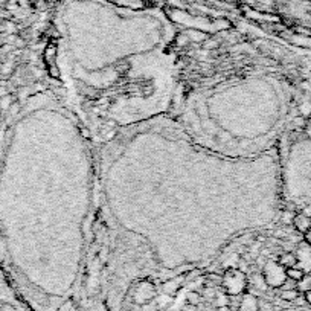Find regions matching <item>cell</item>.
<instances>
[{"instance_id": "10", "label": "cell", "mask_w": 311, "mask_h": 311, "mask_svg": "<svg viewBox=\"0 0 311 311\" xmlns=\"http://www.w3.org/2000/svg\"><path fill=\"white\" fill-rule=\"evenodd\" d=\"M179 289H180V284H179V279H177V278H169L168 282L164 284V292H165L168 296H172Z\"/></svg>"}, {"instance_id": "3", "label": "cell", "mask_w": 311, "mask_h": 311, "mask_svg": "<svg viewBox=\"0 0 311 311\" xmlns=\"http://www.w3.org/2000/svg\"><path fill=\"white\" fill-rule=\"evenodd\" d=\"M296 258H297L296 267L304 270L305 273H311V244H308L307 241L299 244L297 252H296Z\"/></svg>"}, {"instance_id": "14", "label": "cell", "mask_w": 311, "mask_h": 311, "mask_svg": "<svg viewBox=\"0 0 311 311\" xmlns=\"http://www.w3.org/2000/svg\"><path fill=\"white\" fill-rule=\"evenodd\" d=\"M294 212H290V211H284L282 212V218H281V221L284 224H293V220H294Z\"/></svg>"}, {"instance_id": "6", "label": "cell", "mask_w": 311, "mask_h": 311, "mask_svg": "<svg viewBox=\"0 0 311 311\" xmlns=\"http://www.w3.org/2000/svg\"><path fill=\"white\" fill-rule=\"evenodd\" d=\"M278 264L282 266L284 269H290V267H296L297 264V258H296V253L292 252H284L278 256Z\"/></svg>"}, {"instance_id": "2", "label": "cell", "mask_w": 311, "mask_h": 311, "mask_svg": "<svg viewBox=\"0 0 311 311\" xmlns=\"http://www.w3.org/2000/svg\"><path fill=\"white\" fill-rule=\"evenodd\" d=\"M262 276H264V279H266L269 287H281L287 281L285 269L282 266H279L278 261L267 262V266L264 267Z\"/></svg>"}, {"instance_id": "4", "label": "cell", "mask_w": 311, "mask_h": 311, "mask_svg": "<svg viewBox=\"0 0 311 311\" xmlns=\"http://www.w3.org/2000/svg\"><path fill=\"white\" fill-rule=\"evenodd\" d=\"M237 311H259V299L253 294H244Z\"/></svg>"}, {"instance_id": "7", "label": "cell", "mask_w": 311, "mask_h": 311, "mask_svg": "<svg viewBox=\"0 0 311 311\" xmlns=\"http://www.w3.org/2000/svg\"><path fill=\"white\" fill-rule=\"evenodd\" d=\"M249 285H253V290H256L259 293L267 292V289H269V285H267V282H266V279H264L262 274H255V276H253V279H252V282H249Z\"/></svg>"}, {"instance_id": "16", "label": "cell", "mask_w": 311, "mask_h": 311, "mask_svg": "<svg viewBox=\"0 0 311 311\" xmlns=\"http://www.w3.org/2000/svg\"><path fill=\"white\" fill-rule=\"evenodd\" d=\"M304 297H305L307 304L311 307V290H310V292H307V293H304Z\"/></svg>"}, {"instance_id": "17", "label": "cell", "mask_w": 311, "mask_h": 311, "mask_svg": "<svg viewBox=\"0 0 311 311\" xmlns=\"http://www.w3.org/2000/svg\"><path fill=\"white\" fill-rule=\"evenodd\" d=\"M183 311H197V308H195V305H188L183 308Z\"/></svg>"}, {"instance_id": "11", "label": "cell", "mask_w": 311, "mask_h": 311, "mask_svg": "<svg viewBox=\"0 0 311 311\" xmlns=\"http://www.w3.org/2000/svg\"><path fill=\"white\" fill-rule=\"evenodd\" d=\"M296 289L301 293H307L311 290V273H305L304 278L299 282H296Z\"/></svg>"}, {"instance_id": "15", "label": "cell", "mask_w": 311, "mask_h": 311, "mask_svg": "<svg viewBox=\"0 0 311 311\" xmlns=\"http://www.w3.org/2000/svg\"><path fill=\"white\" fill-rule=\"evenodd\" d=\"M304 237H305V241H307V243L308 244H311V227L307 230V232L304 234Z\"/></svg>"}, {"instance_id": "8", "label": "cell", "mask_w": 311, "mask_h": 311, "mask_svg": "<svg viewBox=\"0 0 311 311\" xmlns=\"http://www.w3.org/2000/svg\"><path fill=\"white\" fill-rule=\"evenodd\" d=\"M299 296H301V292H299L297 289H289V290H281L279 292V299H281V301L290 302V304H293Z\"/></svg>"}, {"instance_id": "5", "label": "cell", "mask_w": 311, "mask_h": 311, "mask_svg": "<svg viewBox=\"0 0 311 311\" xmlns=\"http://www.w3.org/2000/svg\"><path fill=\"white\" fill-rule=\"evenodd\" d=\"M293 226L297 232L305 234L307 230L311 227V217L307 215V214H296L294 220H293Z\"/></svg>"}, {"instance_id": "1", "label": "cell", "mask_w": 311, "mask_h": 311, "mask_svg": "<svg viewBox=\"0 0 311 311\" xmlns=\"http://www.w3.org/2000/svg\"><path fill=\"white\" fill-rule=\"evenodd\" d=\"M249 285V279L244 272H241L238 269H229L223 274V282L221 287L224 289V293L229 296H237L243 294Z\"/></svg>"}, {"instance_id": "9", "label": "cell", "mask_w": 311, "mask_h": 311, "mask_svg": "<svg viewBox=\"0 0 311 311\" xmlns=\"http://www.w3.org/2000/svg\"><path fill=\"white\" fill-rule=\"evenodd\" d=\"M285 274H287V279H292L294 282H299V281L304 278L305 272L301 270L299 267H290V269H285Z\"/></svg>"}, {"instance_id": "12", "label": "cell", "mask_w": 311, "mask_h": 311, "mask_svg": "<svg viewBox=\"0 0 311 311\" xmlns=\"http://www.w3.org/2000/svg\"><path fill=\"white\" fill-rule=\"evenodd\" d=\"M111 2L121 6H128V8H139L142 5V0H111Z\"/></svg>"}, {"instance_id": "13", "label": "cell", "mask_w": 311, "mask_h": 311, "mask_svg": "<svg viewBox=\"0 0 311 311\" xmlns=\"http://www.w3.org/2000/svg\"><path fill=\"white\" fill-rule=\"evenodd\" d=\"M201 301H203V297H201V294L197 293V292H192V293L188 294V302H189V305H195V307H197Z\"/></svg>"}]
</instances>
